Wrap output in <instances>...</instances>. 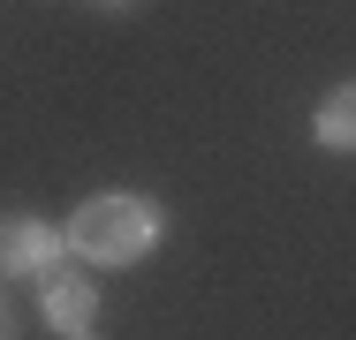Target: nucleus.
Returning <instances> with one entry per match:
<instances>
[{"label": "nucleus", "instance_id": "1", "mask_svg": "<svg viewBox=\"0 0 356 340\" xmlns=\"http://www.w3.org/2000/svg\"><path fill=\"white\" fill-rule=\"evenodd\" d=\"M167 242V204L152 189H91L61 219V250L91 272H129Z\"/></svg>", "mask_w": 356, "mask_h": 340}, {"label": "nucleus", "instance_id": "2", "mask_svg": "<svg viewBox=\"0 0 356 340\" xmlns=\"http://www.w3.org/2000/svg\"><path fill=\"white\" fill-rule=\"evenodd\" d=\"M31 287H38V318H46L61 340H76V333H91V325H99V303H106V287H99V272H91V265L61 257V265H46V272H38Z\"/></svg>", "mask_w": 356, "mask_h": 340}, {"label": "nucleus", "instance_id": "3", "mask_svg": "<svg viewBox=\"0 0 356 340\" xmlns=\"http://www.w3.org/2000/svg\"><path fill=\"white\" fill-rule=\"evenodd\" d=\"M61 227L38 212H0V287L8 280H38L46 265H61Z\"/></svg>", "mask_w": 356, "mask_h": 340}, {"label": "nucleus", "instance_id": "4", "mask_svg": "<svg viewBox=\"0 0 356 340\" xmlns=\"http://www.w3.org/2000/svg\"><path fill=\"white\" fill-rule=\"evenodd\" d=\"M311 144H318V151H356V76H341V83L311 106Z\"/></svg>", "mask_w": 356, "mask_h": 340}, {"label": "nucleus", "instance_id": "5", "mask_svg": "<svg viewBox=\"0 0 356 340\" xmlns=\"http://www.w3.org/2000/svg\"><path fill=\"white\" fill-rule=\"evenodd\" d=\"M99 15H129V8H144V0H91Z\"/></svg>", "mask_w": 356, "mask_h": 340}, {"label": "nucleus", "instance_id": "6", "mask_svg": "<svg viewBox=\"0 0 356 340\" xmlns=\"http://www.w3.org/2000/svg\"><path fill=\"white\" fill-rule=\"evenodd\" d=\"M0 333H8V287H0Z\"/></svg>", "mask_w": 356, "mask_h": 340}, {"label": "nucleus", "instance_id": "7", "mask_svg": "<svg viewBox=\"0 0 356 340\" xmlns=\"http://www.w3.org/2000/svg\"><path fill=\"white\" fill-rule=\"evenodd\" d=\"M76 340H99V333H76Z\"/></svg>", "mask_w": 356, "mask_h": 340}, {"label": "nucleus", "instance_id": "8", "mask_svg": "<svg viewBox=\"0 0 356 340\" xmlns=\"http://www.w3.org/2000/svg\"><path fill=\"white\" fill-rule=\"evenodd\" d=\"M0 340H8V333H0Z\"/></svg>", "mask_w": 356, "mask_h": 340}]
</instances>
